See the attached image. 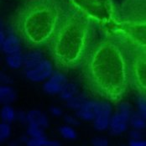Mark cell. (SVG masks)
I'll return each instance as SVG.
<instances>
[{
  "label": "cell",
  "instance_id": "cell-20",
  "mask_svg": "<svg viewBox=\"0 0 146 146\" xmlns=\"http://www.w3.org/2000/svg\"><path fill=\"white\" fill-rule=\"evenodd\" d=\"M16 113L15 110L10 105H3L0 111V117L3 122L12 123L16 120Z\"/></svg>",
  "mask_w": 146,
  "mask_h": 146
},
{
  "label": "cell",
  "instance_id": "cell-21",
  "mask_svg": "<svg viewBox=\"0 0 146 146\" xmlns=\"http://www.w3.org/2000/svg\"><path fill=\"white\" fill-rule=\"evenodd\" d=\"M26 134L29 138H35V139H46L44 129L35 124H27Z\"/></svg>",
  "mask_w": 146,
  "mask_h": 146
},
{
  "label": "cell",
  "instance_id": "cell-13",
  "mask_svg": "<svg viewBox=\"0 0 146 146\" xmlns=\"http://www.w3.org/2000/svg\"><path fill=\"white\" fill-rule=\"evenodd\" d=\"M28 124H35L41 127L42 129H47L49 127V118L43 112L36 109L30 110L28 113Z\"/></svg>",
  "mask_w": 146,
  "mask_h": 146
},
{
  "label": "cell",
  "instance_id": "cell-31",
  "mask_svg": "<svg viewBox=\"0 0 146 146\" xmlns=\"http://www.w3.org/2000/svg\"><path fill=\"white\" fill-rule=\"evenodd\" d=\"M129 146H146V139H138V140H130Z\"/></svg>",
  "mask_w": 146,
  "mask_h": 146
},
{
  "label": "cell",
  "instance_id": "cell-30",
  "mask_svg": "<svg viewBox=\"0 0 146 146\" xmlns=\"http://www.w3.org/2000/svg\"><path fill=\"white\" fill-rule=\"evenodd\" d=\"M50 113L52 116L54 117H60L62 116L63 114V112H62V109L59 107H56V106H52L50 108Z\"/></svg>",
  "mask_w": 146,
  "mask_h": 146
},
{
  "label": "cell",
  "instance_id": "cell-25",
  "mask_svg": "<svg viewBox=\"0 0 146 146\" xmlns=\"http://www.w3.org/2000/svg\"><path fill=\"white\" fill-rule=\"evenodd\" d=\"M92 146H108L109 142L106 137L103 136H97L92 138L91 141Z\"/></svg>",
  "mask_w": 146,
  "mask_h": 146
},
{
  "label": "cell",
  "instance_id": "cell-7",
  "mask_svg": "<svg viewBox=\"0 0 146 146\" xmlns=\"http://www.w3.org/2000/svg\"><path fill=\"white\" fill-rule=\"evenodd\" d=\"M133 111L132 106L127 102L117 103V112L111 118L108 130L112 135H120L128 130L129 127V119Z\"/></svg>",
  "mask_w": 146,
  "mask_h": 146
},
{
  "label": "cell",
  "instance_id": "cell-18",
  "mask_svg": "<svg viewBox=\"0 0 146 146\" xmlns=\"http://www.w3.org/2000/svg\"><path fill=\"white\" fill-rule=\"evenodd\" d=\"M78 92V88L76 83L74 82H67L66 85L63 88L62 91L60 92V98L64 101H68L69 99L72 98Z\"/></svg>",
  "mask_w": 146,
  "mask_h": 146
},
{
  "label": "cell",
  "instance_id": "cell-2",
  "mask_svg": "<svg viewBox=\"0 0 146 146\" xmlns=\"http://www.w3.org/2000/svg\"><path fill=\"white\" fill-rule=\"evenodd\" d=\"M97 27L98 24L72 2L69 12L46 46L59 71L80 68L97 41Z\"/></svg>",
  "mask_w": 146,
  "mask_h": 146
},
{
  "label": "cell",
  "instance_id": "cell-15",
  "mask_svg": "<svg viewBox=\"0 0 146 146\" xmlns=\"http://www.w3.org/2000/svg\"><path fill=\"white\" fill-rule=\"evenodd\" d=\"M16 99V92L9 85H3L0 88V102L3 105H10Z\"/></svg>",
  "mask_w": 146,
  "mask_h": 146
},
{
  "label": "cell",
  "instance_id": "cell-4",
  "mask_svg": "<svg viewBox=\"0 0 146 146\" xmlns=\"http://www.w3.org/2000/svg\"><path fill=\"white\" fill-rule=\"evenodd\" d=\"M105 28L128 45L146 50V0H120Z\"/></svg>",
  "mask_w": 146,
  "mask_h": 146
},
{
  "label": "cell",
  "instance_id": "cell-14",
  "mask_svg": "<svg viewBox=\"0 0 146 146\" xmlns=\"http://www.w3.org/2000/svg\"><path fill=\"white\" fill-rule=\"evenodd\" d=\"M43 54L38 50H33L24 55V67L25 70H30L36 67L44 60Z\"/></svg>",
  "mask_w": 146,
  "mask_h": 146
},
{
  "label": "cell",
  "instance_id": "cell-16",
  "mask_svg": "<svg viewBox=\"0 0 146 146\" xmlns=\"http://www.w3.org/2000/svg\"><path fill=\"white\" fill-rule=\"evenodd\" d=\"M89 99H88L87 94H85V93H77L76 96L73 97L72 98H71L68 101H66V104L67 108H69L70 109L74 110V111L76 112Z\"/></svg>",
  "mask_w": 146,
  "mask_h": 146
},
{
  "label": "cell",
  "instance_id": "cell-12",
  "mask_svg": "<svg viewBox=\"0 0 146 146\" xmlns=\"http://www.w3.org/2000/svg\"><path fill=\"white\" fill-rule=\"evenodd\" d=\"M21 43L20 39L15 34L11 33L7 35L4 42L1 44V48L2 50L8 56L21 52Z\"/></svg>",
  "mask_w": 146,
  "mask_h": 146
},
{
  "label": "cell",
  "instance_id": "cell-35",
  "mask_svg": "<svg viewBox=\"0 0 146 146\" xmlns=\"http://www.w3.org/2000/svg\"><path fill=\"white\" fill-rule=\"evenodd\" d=\"M123 146H129V145H123Z\"/></svg>",
  "mask_w": 146,
  "mask_h": 146
},
{
  "label": "cell",
  "instance_id": "cell-8",
  "mask_svg": "<svg viewBox=\"0 0 146 146\" xmlns=\"http://www.w3.org/2000/svg\"><path fill=\"white\" fill-rule=\"evenodd\" d=\"M113 116V108L110 102L102 100L99 101V108L96 117L92 121L94 129L97 131L103 132L108 130L110 121Z\"/></svg>",
  "mask_w": 146,
  "mask_h": 146
},
{
  "label": "cell",
  "instance_id": "cell-11",
  "mask_svg": "<svg viewBox=\"0 0 146 146\" xmlns=\"http://www.w3.org/2000/svg\"><path fill=\"white\" fill-rule=\"evenodd\" d=\"M99 108V101L88 100L85 104L76 112V116L80 120L86 122H92L98 113Z\"/></svg>",
  "mask_w": 146,
  "mask_h": 146
},
{
  "label": "cell",
  "instance_id": "cell-17",
  "mask_svg": "<svg viewBox=\"0 0 146 146\" xmlns=\"http://www.w3.org/2000/svg\"><path fill=\"white\" fill-rule=\"evenodd\" d=\"M6 63L11 69H19L24 66V55L21 52L8 55L6 56Z\"/></svg>",
  "mask_w": 146,
  "mask_h": 146
},
{
  "label": "cell",
  "instance_id": "cell-34",
  "mask_svg": "<svg viewBox=\"0 0 146 146\" xmlns=\"http://www.w3.org/2000/svg\"><path fill=\"white\" fill-rule=\"evenodd\" d=\"M19 144H20V142H19V139H18V140H16V141H12V142H10L9 146H19Z\"/></svg>",
  "mask_w": 146,
  "mask_h": 146
},
{
  "label": "cell",
  "instance_id": "cell-10",
  "mask_svg": "<svg viewBox=\"0 0 146 146\" xmlns=\"http://www.w3.org/2000/svg\"><path fill=\"white\" fill-rule=\"evenodd\" d=\"M67 78L61 71H54L51 76L45 81L43 86L44 91L50 95L60 94L67 83Z\"/></svg>",
  "mask_w": 146,
  "mask_h": 146
},
{
  "label": "cell",
  "instance_id": "cell-9",
  "mask_svg": "<svg viewBox=\"0 0 146 146\" xmlns=\"http://www.w3.org/2000/svg\"><path fill=\"white\" fill-rule=\"evenodd\" d=\"M54 72L52 62L49 60H45L39 64L36 67L25 70L26 78L33 82H42L47 81Z\"/></svg>",
  "mask_w": 146,
  "mask_h": 146
},
{
  "label": "cell",
  "instance_id": "cell-32",
  "mask_svg": "<svg viewBox=\"0 0 146 146\" xmlns=\"http://www.w3.org/2000/svg\"><path fill=\"white\" fill-rule=\"evenodd\" d=\"M43 146H61L58 140L55 139H45L43 142Z\"/></svg>",
  "mask_w": 146,
  "mask_h": 146
},
{
  "label": "cell",
  "instance_id": "cell-23",
  "mask_svg": "<svg viewBox=\"0 0 146 146\" xmlns=\"http://www.w3.org/2000/svg\"><path fill=\"white\" fill-rule=\"evenodd\" d=\"M12 133V129L10 123L2 122L0 123V141L3 143L6 140H8Z\"/></svg>",
  "mask_w": 146,
  "mask_h": 146
},
{
  "label": "cell",
  "instance_id": "cell-19",
  "mask_svg": "<svg viewBox=\"0 0 146 146\" xmlns=\"http://www.w3.org/2000/svg\"><path fill=\"white\" fill-rule=\"evenodd\" d=\"M129 126L133 129L145 131L146 129V119L142 117L137 111L133 112L129 119Z\"/></svg>",
  "mask_w": 146,
  "mask_h": 146
},
{
  "label": "cell",
  "instance_id": "cell-27",
  "mask_svg": "<svg viewBox=\"0 0 146 146\" xmlns=\"http://www.w3.org/2000/svg\"><path fill=\"white\" fill-rule=\"evenodd\" d=\"M129 138H130V140H138V139H144V136H145V133L142 130H138V129H132L129 133Z\"/></svg>",
  "mask_w": 146,
  "mask_h": 146
},
{
  "label": "cell",
  "instance_id": "cell-5",
  "mask_svg": "<svg viewBox=\"0 0 146 146\" xmlns=\"http://www.w3.org/2000/svg\"><path fill=\"white\" fill-rule=\"evenodd\" d=\"M123 44L129 54L130 86L138 92L139 96L146 98V50L128 45L124 42Z\"/></svg>",
  "mask_w": 146,
  "mask_h": 146
},
{
  "label": "cell",
  "instance_id": "cell-1",
  "mask_svg": "<svg viewBox=\"0 0 146 146\" xmlns=\"http://www.w3.org/2000/svg\"><path fill=\"white\" fill-rule=\"evenodd\" d=\"M80 77L88 92L117 104L128 92L129 54L123 41L104 30L80 66Z\"/></svg>",
  "mask_w": 146,
  "mask_h": 146
},
{
  "label": "cell",
  "instance_id": "cell-26",
  "mask_svg": "<svg viewBox=\"0 0 146 146\" xmlns=\"http://www.w3.org/2000/svg\"><path fill=\"white\" fill-rule=\"evenodd\" d=\"M64 121L66 124L70 125L72 127H76L80 124V119L76 116H73V115H69V114L65 115Z\"/></svg>",
  "mask_w": 146,
  "mask_h": 146
},
{
  "label": "cell",
  "instance_id": "cell-24",
  "mask_svg": "<svg viewBox=\"0 0 146 146\" xmlns=\"http://www.w3.org/2000/svg\"><path fill=\"white\" fill-rule=\"evenodd\" d=\"M136 106H137V112L146 119V98L139 96L136 102Z\"/></svg>",
  "mask_w": 146,
  "mask_h": 146
},
{
  "label": "cell",
  "instance_id": "cell-22",
  "mask_svg": "<svg viewBox=\"0 0 146 146\" xmlns=\"http://www.w3.org/2000/svg\"><path fill=\"white\" fill-rule=\"evenodd\" d=\"M58 131L60 135L63 139H67V140H74L77 137V133H76V131L75 130L74 127H72L67 124L60 126Z\"/></svg>",
  "mask_w": 146,
  "mask_h": 146
},
{
  "label": "cell",
  "instance_id": "cell-29",
  "mask_svg": "<svg viewBox=\"0 0 146 146\" xmlns=\"http://www.w3.org/2000/svg\"><path fill=\"white\" fill-rule=\"evenodd\" d=\"M44 139H35V138H29L28 141L26 142V146H43V142Z\"/></svg>",
  "mask_w": 146,
  "mask_h": 146
},
{
  "label": "cell",
  "instance_id": "cell-6",
  "mask_svg": "<svg viewBox=\"0 0 146 146\" xmlns=\"http://www.w3.org/2000/svg\"><path fill=\"white\" fill-rule=\"evenodd\" d=\"M72 2L98 25L107 27L113 21L115 4L111 0H72Z\"/></svg>",
  "mask_w": 146,
  "mask_h": 146
},
{
  "label": "cell",
  "instance_id": "cell-36",
  "mask_svg": "<svg viewBox=\"0 0 146 146\" xmlns=\"http://www.w3.org/2000/svg\"></svg>",
  "mask_w": 146,
  "mask_h": 146
},
{
  "label": "cell",
  "instance_id": "cell-3",
  "mask_svg": "<svg viewBox=\"0 0 146 146\" xmlns=\"http://www.w3.org/2000/svg\"><path fill=\"white\" fill-rule=\"evenodd\" d=\"M71 7V0H25L11 16L10 29L29 49L47 46Z\"/></svg>",
  "mask_w": 146,
  "mask_h": 146
},
{
  "label": "cell",
  "instance_id": "cell-28",
  "mask_svg": "<svg viewBox=\"0 0 146 146\" xmlns=\"http://www.w3.org/2000/svg\"><path fill=\"white\" fill-rule=\"evenodd\" d=\"M16 120L22 124H28V113L24 111H18L16 113Z\"/></svg>",
  "mask_w": 146,
  "mask_h": 146
},
{
  "label": "cell",
  "instance_id": "cell-33",
  "mask_svg": "<svg viewBox=\"0 0 146 146\" xmlns=\"http://www.w3.org/2000/svg\"><path fill=\"white\" fill-rule=\"evenodd\" d=\"M1 82H2L3 83H4L5 85L9 84V83H11V82H12V81H11L10 77H9V76H8L7 75L3 74V73H1Z\"/></svg>",
  "mask_w": 146,
  "mask_h": 146
}]
</instances>
